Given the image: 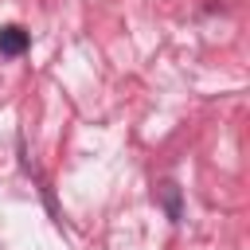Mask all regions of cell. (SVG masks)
I'll list each match as a JSON object with an SVG mask.
<instances>
[{
    "label": "cell",
    "mask_w": 250,
    "mask_h": 250,
    "mask_svg": "<svg viewBox=\"0 0 250 250\" xmlns=\"http://www.w3.org/2000/svg\"><path fill=\"white\" fill-rule=\"evenodd\" d=\"M27 43H31V35H27L20 23H4V27H0V55L16 59V55L27 51Z\"/></svg>",
    "instance_id": "1"
}]
</instances>
